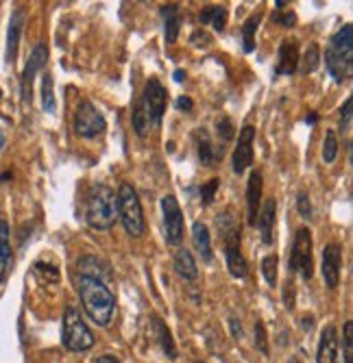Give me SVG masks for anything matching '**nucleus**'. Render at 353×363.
Returning <instances> with one entry per match:
<instances>
[{"instance_id":"24","label":"nucleus","mask_w":353,"mask_h":363,"mask_svg":"<svg viewBox=\"0 0 353 363\" xmlns=\"http://www.w3.org/2000/svg\"><path fill=\"white\" fill-rule=\"evenodd\" d=\"M153 331L157 335V342L162 346V350L166 352L168 359H177V348H175V342H173V335L168 331V326L164 324V320L159 315H153Z\"/></svg>"},{"instance_id":"28","label":"nucleus","mask_w":353,"mask_h":363,"mask_svg":"<svg viewBox=\"0 0 353 363\" xmlns=\"http://www.w3.org/2000/svg\"><path fill=\"white\" fill-rule=\"evenodd\" d=\"M301 65L297 70H301V74H310L318 68V63H320V50H318V44H310L303 59H299Z\"/></svg>"},{"instance_id":"43","label":"nucleus","mask_w":353,"mask_h":363,"mask_svg":"<svg viewBox=\"0 0 353 363\" xmlns=\"http://www.w3.org/2000/svg\"><path fill=\"white\" fill-rule=\"evenodd\" d=\"M175 81H177V83H183V81H185V72H183V70H177V72H175Z\"/></svg>"},{"instance_id":"21","label":"nucleus","mask_w":353,"mask_h":363,"mask_svg":"<svg viewBox=\"0 0 353 363\" xmlns=\"http://www.w3.org/2000/svg\"><path fill=\"white\" fill-rule=\"evenodd\" d=\"M192 242H195V250L199 252V257L210 263L212 261V235L210 228L203 222H195L192 226Z\"/></svg>"},{"instance_id":"44","label":"nucleus","mask_w":353,"mask_h":363,"mask_svg":"<svg viewBox=\"0 0 353 363\" xmlns=\"http://www.w3.org/2000/svg\"><path fill=\"white\" fill-rule=\"evenodd\" d=\"M316 120H318V116H316V113H310V116L305 118V122H308V124H314Z\"/></svg>"},{"instance_id":"34","label":"nucleus","mask_w":353,"mask_h":363,"mask_svg":"<svg viewBox=\"0 0 353 363\" xmlns=\"http://www.w3.org/2000/svg\"><path fill=\"white\" fill-rule=\"evenodd\" d=\"M255 348L262 354H268V337H266V328L262 320L255 322Z\"/></svg>"},{"instance_id":"1","label":"nucleus","mask_w":353,"mask_h":363,"mask_svg":"<svg viewBox=\"0 0 353 363\" xmlns=\"http://www.w3.org/2000/svg\"><path fill=\"white\" fill-rule=\"evenodd\" d=\"M77 287H79L81 305H83L85 313L89 315V320L99 326H109L114 311H116V296L107 287V283L94 279V277L79 274Z\"/></svg>"},{"instance_id":"18","label":"nucleus","mask_w":353,"mask_h":363,"mask_svg":"<svg viewBox=\"0 0 353 363\" xmlns=\"http://www.w3.org/2000/svg\"><path fill=\"white\" fill-rule=\"evenodd\" d=\"M275 220H277V201L275 198H268V201L264 203L262 211L258 213V224L260 226V233H262V242L264 244H273L275 240Z\"/></svg>"},{"instance_id":"25","label":"nucleus","mask_w":353,"mask_h":363,"mask_svg":"<svg viewBox=\"0 0 353 363\" xmlns=\"http://www.w3.org/2000/svg\"><path fill=\"white\" fill-rule=\"evenodd\" d=\"M199 20L201 24H212L216 30H224V26H227V9L222 5H210L199 13Z\"/></svg>"},{"instance_id":"40","label":"nucleus","mask_w":353,"mask_h":363,"mask_svg":"<svg viewBox=\"0 0 353 363\" xmlns=\"http://www.w3.org/2000/svg\"><path fill=\"white\" fill-rule=\"evenodd\" d=\"M175 105H177L179 111H192V107H195V103H192V98H188V96H179Z\"/></svg>"},{"instance_id":"39","label":"nucleus","mask_w":353,"mask_h":363,"mask_svg":"<svg viewBox=\"0 0 353 363\" xmlns=\"http://www.w3.org/2000/svg\"><path fill=\"white\" fill-rule=\"evenodd\" d=\"M275 22H279L281 26H295L297 24V16L293 11H288V13H275Z\"/></svg>"},{"instance_id":"27","label":"nucleus","mask_w":353,"mask_h":363,"mask_svg":"<svg viewBox=\"0 0 353 363\" xmlns=\"http://www.w3.org/2000/svg\"><path fill=\"white\" fill-rule=\"evenodd\" d=\"M260 20H262V16L255 13L242 24V48H244V52L255 50V30H258V26H260Z\"/></svg>"},{"instance_id":"2","label":"nucleus","mask_w":353,"mask_h":363,"mask_svg":"<svg viewBox=\"0 0 353 363\" xmlns=\"http://www.w3.org/2000/svg\"><path fill=\"white\" fill-rule=\"evenodd\" d=\"M166 101H168V94H166V87L162 85V81L159 79L146 81L142 98H140V103L136 105L134 116H131L134 128L140 138H146L148 130H153L162 124V118L166 111Z\"/></svg>"},{"instance_id":"4","label":"nucleus","mask_w":353,"mask_h":363,"mask_svg":"<svg viewBox=\"0 0 353 363\" xmlns=\"http://www.w3.org/2000/svg\"><path fill=\"white\" fill-rule=\"evenodd\" d=\"M325 63L336 83L349 81V77L353 74V26L351 24H344L330 40V46L325 50Z\"/></svg>"},{"instance_id":"13","label":"nucleus","mask_w":353,"mask_h":363,"mask_svg":"<svg viewBox=\"0 0 353 363\" xmlns=\"http://www.w3.org/2000/svg\"><path fill=\"white\" fill-rule=\"evenodd\" d=\"M340 270H342V248L338 244H327L323 250V266H320V272H323L325 285L330 289H336L340 285Z\"/></svg>"},{"instance_id":"16","label":"nucleus","mask_w":353,"mask_h":363,"mask_svg":"<svg viewBox=\"0 0 353 363\" xmlns=\"http://www.w3.org/2000/svg\"><path fill=\"white\" fill-rule=\"evenodd\" d=\"M316 363H338V331L334 324H327L320 333Z\"/></svg>"},{"instance_id":"17","label":"nucleus","mask_w":353,"mask_h":363,"mask_svg":"<svg viewBox=\"0 0 353 363\" xmlns=\"http://www.w3.org/2000/svg\"><path fill=\"white\" fill-rule=\"evenodd\" d=\"M24 20L26 13L24 9H13L11 18H9V30H7V63H13L18 57V46H20V35L24 28Z\"/></svg>"},{"instance_id":"33","label":"nucleus","mask_w":353,"mask_h":363,"mask_svg":"<svg viewBox=\"0 0 353 363\" xmlns=\"http://www.w3.org/2000/svg\"><path fill=\"white\" fill-rule=\"evenodd\" d=\"M218 185H220V179H210L205 185H201V203H203L205 207L214 203L216 191H218Z\"/></svg>"},{"instance_id":"35","label":"nucleus","mask_w":353,"mask_h":363,"mask_svg":"<svg viewBox=\"0 0 353 363\" xmlns=\"http://www.w3.org/2000/svg\"><path fill=\"white\" fill-rule=\"evenodd\" d=\"M353 98H347L344 101V105H342V109H340V128L344 130H351V116H353Z\"/></svg>"},{"instance_id":"38","label":"nucleus","mask_w":353,"mask_h":363,"mask_svg":"<svg viewBox=\"0 0 353 363\" xmlns=\"http://www.w3.org/2000/svg\"><path fill=\"white\" fill-rule=\"evenodd\" d=\"M190 42H192V46H197V48H205V46H210V35L203 30V28H199V30H195L192 33V38H190Z\"/></svg>"},{"instance_id":"19","label":"nucleus","mask_w":353,"mask_h":363,"mask_svg":"<svg viewBox=\"0 0 353 363\" xmlns=\"http://www.w3.org/2000/svg\"><path fill=\"white\" fill-rule=\"evenodd\" d=\"M79 272L85 277H94L99 281H112V268L109 263L99 257H81L79 259Z\"/></svg>"},{"instance_id":"36","label":"nucleus","mask_w":353,"mask_h":363,"mask_svg":"<svg viewBox=\"0 0 353 363\" xmlns=\"http://www.w3.org/2000/svg\"><path fill=\"white\" fill-rule=\"evenodd\" d=\"M297 209H299L301 218H305V220L312 218V203H310V196H308L305 191H301V194L297 196Z\"/></svg>"},{"instance_id":"20","label":"nucleus","mask_w":353,"mask_h":363,"mask_svg":"<svg viewBox=\"0 0 353 363\" xmlns=\"http://www.w3.org/2000/svg\"><path fill=\"white\" fill-rule=\"evenodd\" d=\"M13 252H11V240H9V224L0 220V283H3L11 270Z\"/></svg>"},{"instance_id":"5","label":"nucleus","mask_w":353,"mask_h":363,"mask_svg":"<svg viewBox=\"0 0 353 363\" xmlns=\"http://www.w3.org/2000/svg\"><path fill=\"white\" fill-rule=\"evenodd\" d=\"M218 230L224 240V259H227V268L234 279H244L249 274L246 259L240 250V226L232 211H224L222 216L216 218Z\"/></svg>"},{"instance_id":"15","label":"nucleus","mask_w":353,"mask_h":363,"mask_svg":"<svg viewBox=\"0 0 353 363\" xmlns=\"http://www.w3.org/2000/svg\"><path fill=\"white\" fill-rule=\"evenodd\" d=\"M262 189H264L262 172L253 170L249 181H246V222H249V226H255V222H258L260 203H262Z\"/></svg>"},{"instance_id":"7","label":"nucleus","mask_w":353,"mask_h":363,"mask_svg":"<svg viewBox=\"0 0 353 363\" xmlns=\"http://www.w3.org/2000/svg\"><path fill=\"white\" fill-rule=\"evenodd\" d=\"M61 342L72 352H85L94 346V333L89 331V326L81 318L79 309H75V307H68L63 311Z\"/></svg>"},{"instance_id":"26","label":"nucleus","mask_w":353,"mask_h":363,"mask_svg":"<svg viewBox=\"0 0 353 363\" xmlns=\"http://www.w3.org/2000/svg\"><path fill=\"white\" fill-rule=\"evenodd\" d=\"M195 140H197V152H199V161L203 166H212L214 159H216V152H214V146L210 142V135L205 133L203 128H199L195 133Z\"/></svg>"},{"instance_id":"22","label":"nucleus","mask_w":353,"mask_h":363,"mask_svg":"<svg viewBox=\"0 0 353 363\" xmlns=\"http://www.w3.org/2000/svg\"><path fill=\"white\" fill-rule=\"evenodd\" d=\"M175 270L185 281H195L199 277L197 261H195V257H192V252L188 248H179L175 252Z\"/></svg>"},{"instance_id":"41","label":"nucleus","mask_w":353,"mask_h":363,"mask_svg":"<svg viewBox=\"0 0 353 363\" xmlns=\"http://www.w3.org/2000/svg\"><path fill=\"white\" fill-rule=\"evenodd\" d=\"M229 324H232L234 337H236V340H240V337H242V326H240V322H238L236 318H232V320H229Z\"/></svg>"},{"instance_id":"32","label":"nucleus","mask_w":353,"mask_h":363,"mask_svg":"<svg viewBox=\"0 0 353 363\" xmlns=\"http://www.w3.org/2000/svg\"><path fill=\"white\" fill-rule=\"evenodd\" d=\"M342 346H344V363H351L353 359V322L347 320L342 326Z\"/></svg>"},{"instance_id":"42","label":"nucleus","mask_w":353,"mask_h":363,"mask_svg":"<svg viewBox=\"0 0 353 363\" xmlns=\"http://www.w3.org/2000/svg\"><path fill=\"white\" fill-rule=\"evenodd\" d=\"M96 363H120V361L114 354H103V357L96 359Z\"/></svg>"},{"instance_id":"45","label":"nucleus","mask_w":353,"mask_h":363,"mask_svg":"<svg viewBox=\"0 0 353 363\" xmlns=\"http://www.w3.org/2000/svg\"><path fill=\"white\" fill-rule=\"evenodd\" d=\"M195 363H201V361H195Z\"/></svg>"},{"instance_id":"12","label":"nucleus","mask_w":353,"mask_h":363,"mask_svg":"<svg viewBox=\"0 0 353 363\" xmlns=\"http://www.w3.org/2000/svg\"><path fill=\"white\" fill-rule=\"evenodd\" d=\"M253 144H255V128L251 124H246L240 135H238V146L234 150L232 163H234V172L236 174H244L246 168H251L253 163Z\"/></svg>"},{"instance_id":"6","label":"nucleus","mask_w":353,"mask_h":363,"mask_svg":"<svg viewBox=\"0 0 353 363\" xmlns=\"http://www.w3.org/2000/svg\"><path fill=\"white\" fill-rule=\"evenodd\" d=\"M116 198H118V218L124 230L131 238H140L144 233V211L136 189L129 183H120Z\"/></svg>"},{"instance_id":"37","label":"nucleus","mask_w":353,"mask_h":363,"mask_svg":"<svg viewBox=\"0 0 353 363\" xmlns=\"http://www.w3.org/2000/svg\"><path fill=\"white\" fill-rule=\"evenodd\" d=\"M218 135H220L224 142H232V140H234V124H232L229 118L218 120Z\"/></svg>"},{"instance_id":"9","label":"nucleus","mask_w":353,"mask_h":363,"mask_svg":"<svg viewBox=\"0 0 353 363\" xmlns=\"http://www.w3.org/2000/svg\"><path fill=\"white\" fill-rule=\"evenodd\" d=\"M105 118L103 113L96 109L89 101H81L77 105V111H75V133L85 138V140H94L105 133Z\"/></svg>"},{"instance_id":"10","label":"nucleus","mask_w":353,"mask_h":363,"mask_svg":"<svg viewBox=\"0 0 353 363\" xmlns=\"http://www.w3.org/2000/svg\"><path fill=\"white\" fill-rule=\"evenodd\" d=\"M46 59H48V48L44 44H36L33 50H31V57H28L26 65H24L22 79H20L22 101L26 105H31V98H33V81H36V74L46 65Z\"/></svg>"},{"instance_id":"11","label":"nucleus","mask_w":353,"mask_h":363,"mask_svg":"<svg viewBox=\"0 0 353 363\" xmlns=\"http://www.w3.org/2000/svg\"><path fill=\"white\" fill-rule=\"evenodd\" d=\"M162 211H164V230H166V242L170 246H179L183 240V211L179 207V201L168 194L162 198Z\"/></svg>"},{"instance_id":"30","label":"nucleus","mask_w":353,"mask_h":363,"mask_svg":"<svg viewBox=\"0 0 353 363\" xmlns=\"http://www.w3.org/2000/svg\"><path fill=\"white\" fill-rule=\"evenodd\" d=\"M277 266H279V257L273 252V255H266L262 259V274L266 279V283L273 287L277 283Z\"/></svg>"},{"instance_id":"14","label":"nucleus","mask_w":353,"mask_h":363,"mask_svg":"<svg viewBox=\"0 0 353 363\" xmlns=\"http://www.w3.org/2000/svg\"><path fill=\"white\" fill-rule=\"evenodd\" d=\"M299 42L297 40H283L279 46L277 55V65H275V74L277 77H293L299 68Z\"/></svg>"},{"instance_id":"29","label":"nucleus","mask_w":353,"mask_h":363,"mask_svg":"<svg viewBox=\"0 0 353 363\" xmlns=\"http://www.w3.org/2000/svg\"><path fill=\"white\" fill-rule=\"evenodd\" d=\"M42 107L46 113H55L57 109V101H55V91H53V77L44 74L42 79Z\"/></svg>"},{"instance_id":"8","label":"nucleus","mask_w":353,"mask_h":363,"mask_svg":"<svg viewBox=\"0 0 353 363\" xmlns=\"http://www.w3.org/2000/svg\"><path fill=\"white\" fill-rule=\"evenodd\" d=\"M288 270H290V274H301L303 281H310L314 274L312 233L305 226L297 228V233H295L293 250H290V257H288Z\"/></svg>"},{"instance_id":"3","label":"nucleus","mask_w":353,"mask_h":363,"mask_svg":"<svg viewBox=\"0 0 353 363\" xmlns=\"http://www.w3.org/2000/svg\"><path fill=\"white\" fill-rule=\"evenodd\" d=\"M118 218L116 191L105 183H92L85 194V222L94 230H107Z\"/></svg>"},{"instance_id":"23","label":"nucleus","mask_w":353,"mask_h":363,"mask_svg":"<svg viewBox=\"0 0 353 363\" xmlns=\"http://www.w3.org/2000/svg\"><path fill=\"white\" fill-rule=\"evenodd\" d=\"M162 18H164V33H166V42L175 44L181 30V13L177 5H162Z\"/></svg>"},{"instance_id":"31","label":"nucleus","mask_w":353,"mask_h":363,"mask_svg":"<svg viewBox=\"0 0 353 363\" xmlns=\"http://www.w3.org/2000/svg\"><path fill=\"white\" fill-rule=\"evenodd\" d=\"M338 157V138H336V130H327L325 133V142H323V159L325 163H334V159Z\"/></svg>"}]
</instances>
